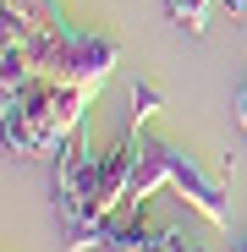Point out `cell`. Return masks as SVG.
Wrapping results in <instances>:
<instances>
[{
  "label": "cell",
  "mask_w": 247,
  "mask_h": 252,
  "mask_svg": "<svg viewBox=\"0 0 247 252\" xmlns=\"http://www.w3.org/2000/svg\"><path fill=\"white\" fill-rule=\"evenodd\" d=\"M0 33H6V44H17L38 77H55V82H71V88H105V77L115 71L121 50L110 44V38L99 33H77V28H38L33 17L11 11L6 6V22H0Z\"/></svg>",
  "instance_id": "6da1fadb"
},
{
  "label": "cell",
  "mask_w": 247,
  "mask_h": 252,
  "mask_svg": "<svg viewBox=\"0 0 247 252\" xmlns=\"http://www.w3.org/2000/svg\"><path fill=\"white\" fill-rule=\"evenodd\" d=\"M82 110H88V88H71L55 77H33L6 94V154L17 159H44L61 154L77 132Z\"/></svg>",
  "instance_id": "7a4b0ae2"
},
{
  "label": "cell",
  "mask_w": 247,
  "mask_h": 252,
  "mask_svg": "<svg viewBox=\"0 0 247 252\" xmlns=\"http://www.w3.org/2000/svg\"><path fill=\"white\" fill-rule=\"evenodd\" d=\"M159 187H176L203 220H209L214 230H225L231 225V203H225V192H220V181H209L198 170V159L192 154H181L176 143H159V137H148L143 132V148H138V170H132V197L143 203V197H154Z\"/></svg>",
  "instance_id": "3957f363"
},
{
  "label": "cell",
  "mask_w": 247,
  "mask_h": 252,
  "mask_svg": "<svg viewBox=\"0 0 247 252\" xmlns=\"http://www.w3.org/2000/svg\"><path fill=\"white\" fill-rule=\"evenodd\" d=\"M154 236H159V230H148V220H143V214H132L127 225H115L110 252H154Z\"/></svg>",
  "instance_id": "277c9868"
},
{
  "label": "cell",
  "mask_w": 247,
  "mask_h": 252,
  "mask_svg": "<svg viewBox=\"0 0 247 252\" xmlns=\"http://www.w3.org/2000/svg\"><path fill=\"white\" fill-rule=\"evenodd\" d=\"M154 252H209V241L192 236V230H176V225H165L154 236Z\"/></svg>",
  "instance_id": "5b68a950"
},
{
  "label": "cell",
  "mask_w": 247,
  "mask_h": 252,
  "mask_svg": "<svg viewBox=\"0 0 247 252\" xmlns=\"http://www.w3.org/2000/svg\"><path fill=\"white\" fill-rule=\"evenodd\" d=\"M11 11H22V17H33L38 28H61L66 17H61V0H6Z\"/></svg>",
  "instance_id": "8992f818"
},
{
  "label": "cell",
  "mask_w": 247,
  "mask_h": 252,
  "mask_svg": "<svg viewBox=\"0 0 247 252\" xmlns=\"http://www.w3.org/2000/svg\"><path fill=\"white\" fill-rule=\"evenodd\" d=\"M165 11H171L187 33H203V17H209V0H165Z\"/></svg>",
  "instance_id": "52a82bcc"
},
{
  "label": "cell",
  "mask_w": 247,
  "mask_h": 252,
  "mask_svg": "<svg viewBox=\"0 0 247 252\" xmlns=\"http://www.w3.org/2000/svg\"><path fill=\"white\" fill-rule=\"evenodd\" d=\"M159 110V88H148V82H138L132 88V121H143L148 126V115Z\"/></svg>",
  "instance_id": "ba28073f"
},
{
  "label": "cell",
  "mask_w": 247,
  "mask_h": 252,
  "mask_svg": "<svg viewBox=\"0 0 247 252\" xmlns=\"http://www.w3.org/2000/svg\"><path fill=\"white\" fill-rule=\"evenodd\" d=\"M236 126H242V132H247V82H242V88H236Z\"/></svg>",
  "instance_id": "9c48e42d"
},
{
  "label": "cell",
  "mask_w": 247,
  "mask_h": 252,
  "mask_svg": "<svg viewBox=\"0 0 247 252\" xmlns=\"http://www.w3.org/2000/svg\"><path fill=\"white\" fill-rule=\"evenodd\" d=\"M225 11L231 17H247V0H225Z\"/></svg>",
  "instance_id": "30bf717a"
}]
</instances>
